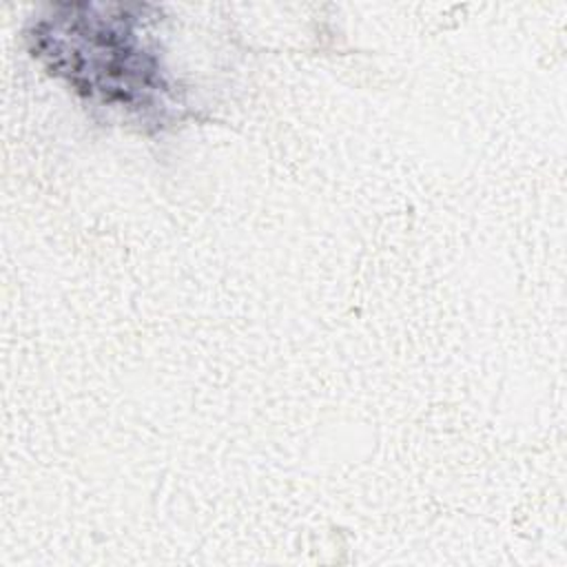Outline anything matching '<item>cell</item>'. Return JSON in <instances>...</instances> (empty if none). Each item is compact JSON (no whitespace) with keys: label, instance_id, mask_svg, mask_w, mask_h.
I'll list each match as a JSON object with an SVG mask.
<instances>
[{"label":"cell","instance_id":"1","mask_svg":"<svg viewBox=\"0 0 567 567\" xmlns=\"http://www.w3.org/2000/svg\"><path fill=\"white\" fill-rule=\"evenodd\" d=\"M66 11L42 24L44 35H53L44 51L53 69L89 95L100 93L106 102L126 106L144 104L159 86L157 64L144 47H137L135 20H128L126 7H117L113 16L97 13L93 4H69Z\"/></svg>","mask_w":567,"mask_h":567}]
</instances>
